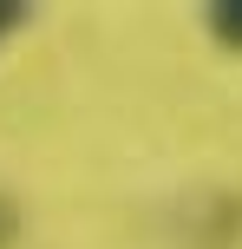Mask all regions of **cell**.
<instances>
[{
  "mask_svg": "<svg viewBox=\"0 0 242 249\" xmlns=\"http://www.w3.org/2000/svg\"><path fill=\"white\" fill-rule=\"evenodd\" d=\"M210 33H216V46L242 53V0H216L210 7Z\"/></svg>",
  "mask_w": 242,
  "mask_h": 249,
  "instance_id": "obj_1",
  "label": "cell"
},
{
  "mask_svg": "<svg viewBox=\"0 0 242 249\" xmlns=\"http://www.w3.org/2000/svg\"><path fill=\"white\" fill-rule=\"evenodd\" d=\"M20 26H26V7H13V0H0V39H7V33H20Z\"/></svg>",
  "mask_w": 242,
  "mask_h": 249,
  "instance_id": "obj_2",
  "label": "cell"
}]
</instances>
